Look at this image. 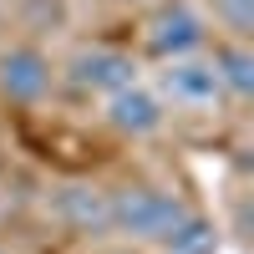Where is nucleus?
I'll return each mask as SVG.
<instances>
[{
    "mask_svg": "<svg viewBox=\"0 0 254 254\" xmlns=\"http://www.w3.org/2000/svg\"><path fill=\"white\" fill-rule=\"evenodd\" d=\"M107 203H112V234H122L127 244H163L173 224L188 214V203L173 188L158 183H122L107 193Z\"/></svg>",
    "mask_w": 254,
    "mask_h": 254,
    "instance_id": "nucleus-1",
    "label": "nucleus"
},
{
    "mask_svg": "<svg viewBox=\"0 0 254 254\" xmlns=\"http://www.w3.org/2000/svg\"><path fill=\"white\" fill-rule=\"evenodd\" d=\"M203 41H208V26L188 0H158L147 10V20H142V46L158 61L193 56V51H203Z\"/></svg>",
    "mask_w": 254,
    "mask_h": 254,
    "instance_id": "nucleus-2",
    "label": "nucleus"
},
{
    "mask_svg": "<svg viewBox=\"0 0 254 254\" xmlns=\"http://www.w3.org/2000/svg\"><path fill=\"white\" fill-rule=\"evenodd\" d=\"M51 219L76 239H102L112 234V203H107V188H97L87 178H66L51 188Z\"/></svg>",
    "mask_w": 254,
    "mask_h": 254,
    "instance_id": "nucleus-3",
    "label": "nucleus"
},
{
    "mask_svg": "<svg viewBox=\"0 0 254 254\" xmlns=\"http://www.w3.org/2000/svg\"><path fill=\"white\" fill-rule=\"evenodd\" d=\"M153 92H158L163 102H173V107H183V112H203V107H214V102L224 97L214 61H203L198 51H193V56H173V61H163Z\"/></svg>",
    "mask_w": 254,
    "mask_h": 254,
    "instance_id": "nucleus-4",
    "label": "nucleus"
},
{
    "mask_svg": "<svg viewBox=\"0 0 254 254\" xmlns=\"http://www.w3.org/2000/svg\"><path fill=\"white\" fill-rule=\"evenodd\" d=\"M56 87V66L51 56L41 46H5L0 51V97L15 102V107H36V102H46Z\"/></svg>",
    "mask_w": 254,
    "mask_h": 254,
    "instance_id": "nucleus-5",
    "label": "nucleus"
},
{
    "mask_svg": "<svg viewBox=\"0 0 254 254\" xmlns=\"http://www.w3.org/2000/svg\"><path fill=\"white\" fill-rule=\"evenodd\" d=\"M102 102H107V112H102L107 127L122 132V137H153V132H163V122H168V102L153 87H142V81H127V87L107 92Z\"/></svg>",
    "mask_w": 254,
    "mask_h": 254,
    "instance_id": "nucleus-6",
    "label": "nucleus"
},
{
    "mask_svg": "<svg viewBox=\"0 0 254 254\" xmlns=\"http://www.w3.org/2000/svg\"><path fill=\"white\" fill-rule=\"evenodd\" d=\"M66 81L76 92L107 97V92L127 87V81H137V61L127 51H117V46H87V51H76L66 61Z\"/></svg>",
    "mask_w": 254,
    "mask_h": 254,
    "instance_id": "nucleus-7",
    "label": "nucleus"
},
{
    "mask_svg": "<svg viewBox=\"0 0 254 254\" xmlns=\"http://www.w3.org/2000/svg\"><path fill=\"white\" fill-rule=\"evenodd\" d=\"M208 61H214V71H219L224 97L249 102V92H254V51H249V41H244V36H229V41L214 46Z\"/></svg>",
    "mask_w": 254,
    "mask_h": 254,
    "instance_id": "nucleus-8",
    "label": "nucleus"
},
{
    "mask_svg": "<svg viewBox=\"0 0 254 254\" xmlns=\"http://www.w3.org/2000/svg\"><path fill=\"white\" fill-rule=\"evenodd\" d=\"M158 249H163V254H214V249H219V234H214V224H208V219H198L193 208H188Z\"/></svg>",
    "mask_w": 254,
    "mask_h": 254,
    "instance_id": "nucleus-9",
    "label": "nucleus"
},
{
    "mask_svg": "<svg viewBox=\"0 0 254 254\" xmlns=\"http://www.w3.org/2000/svg\"><path fill=\"white\" fill-rule=\"evenodd\" d=\"M214 10H219V20L234 36H244L249 41V26H254V0H214Z\"/></svg>",
    "mask_w": 254,
    "mask_h": 254,
    "instance_id": "nucleus-10",
    "label": "nucleus"
},
{
    "mask_svg": "<svg viewBox=\"0 0 254 254\" xmlns=\"http://www.w3.org/2000/svg\"><path fill=\"white\" fill-rule=\"evenodd\" d=\"M112 254H142V249H137V244H127V249H112Z\"/></svg>",
    "mask_w": 254,
    "mask_h": 254,
    "instance_id": "nucleus-11",
    "label": "nucleus"
},
{
    "mask_svg": "<svg viewBox=\"0 0 254 254\" xmlns=\"http://www.w3.org/2000/svg\"><path fill=\"white\" fill-rule=\"evenodd\" d=\"M127 5H137V0H127Z\"/></svg>",
    "mask_w": 254,
    "mask_h": 254,
    "instance_id": "nucleus-12",
    "label": "nucleus"
},
{
    "mask_svg": "<svg viewBox=\"0 0 254 254\" xmlns=\"http://www.w3.org/2000/svg\"><path fill=\"white\" fill-rule=\"evenodd\" d=\"M0 254H5V249H0Z\"/></svg>",
    "mask_w": 254,
    "mask_h": 254,
    "instance_id": "nucleus-13",
    "label": "nucleus"
}]
</instances>
